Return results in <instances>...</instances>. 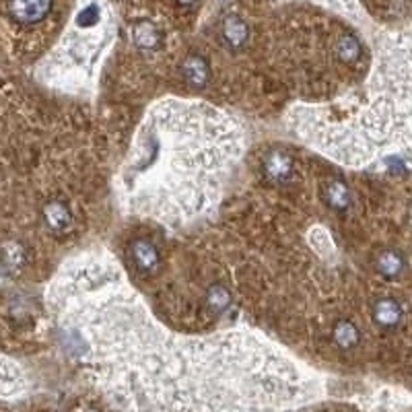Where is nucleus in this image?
<instances>
[{"mask_svg":"<svg viewBox=\"0 0 412 412\" xmlns=\"http://www.w3.org/2000/svg\"><path fill=\"white\" fill-rule=\"evenodd\" d=\"M181 78L190 89L202 91L208 87L210 80V64L202 54H190L180 66Z\"/></svg>","mask_w":412,"mask_h":412,"instance_id":"nucleus-4","label":"nucleus"},{"mask_svg":"<svg viewBox=\"0 0 412 412\" xmlns=\"http://www.w3.org/2000/svg\"><path fill=\"white\" fill-rule=\"evenodd\" d=\"M324 198H326V205L330 208H334L336 212H342L351 206L353 194H351V188L342 180H330L326 183Z\"/></svg>","mask_w":412,"mask_h":412,"instance_id":"nucleus-11","label":"nucleus"},{"mask_svg":"<svg viewBox=\"0 0 412 412\" xmlns=\"http://www.w3.org/2000/svg\"><path fill=\"white\" fill-rule=\"evenodd\" d=\"M264 174L274 183H286L293 178V157L286 151H272L264 159Z\"/></svg>","mask_w":412,"mask_h":412,"instance_id":"nucleus-7","label":"nucleus"},{"mask_svg":"<svg viewBox=\"0 0 412 412\" xmlns=\"http://www.w3.org/2000/svg\"><path fill=\"white\" fill-rule=\"evenodd\" d=\"M130 40H132V44L138 50L153 52L161 44V31H159V27L154 25L153 21L140 19V21L132 23V27H130Z\"/></svg>","mask_w":412,"mask_h":412,"instance_id":"nucleus-8","label":"nucleus"},{"mask_svg":"<svg viewBox=\"0 0 412 412\" xmlns=\"http://www.w3.org/2000/svg\"><path fill=\"white\" fill-rule=\"evenodd\" d=\"M334 52L338 60H340V64H344V66H357L363 60V46L353 33L338 35Z\"/></svg>","mask_w":412,"mask_h":412,"instance_id":"nucleus-9","label":"nucleus"},{"mask_svg":"<svg viewBox=\"0 0 412 412\" xmlns=\"http://www.w3.org/2000/svg\"><path fill=\"white\" fill-rule=\"evenodd\" d=\"M375 268L386 281H394L404 272V256L398 250H392V248L382 250L375 256Z\"/></svg>","mask_w":412,"mask_h":412,"instance_id":"nucleus-10","label":"nucleus"},{"mask_svg":"<svg viewBox=\"0 0 412 412\" xmlns=\"http://www.w3.org/2000/svg\"><path fill=\"white\" fill-rule=\"evenodd\" d=\"M44 221L48 225V229L56 235H64L75 227V214L73 208L66 202L60 200H52L44 208Z\"/></svg>","mask_w":412,"mask_h":412,"instance_id":"nucleus-6","label":"nucleus"},{"mask_svg":"<svg viewBox=\"0 0 412 412\" xmlns=\"http://www.w3.org/2000/svg\"><path fill=\"white\" fill-rule=\"evenodd\" d=\"M4 11L13 23L35 27L44 23L54 11V0H4Z\"/></svg>","mask_w":412,"mask_h":412,"instance_id":"nucleus-1","label":"nucleus"},{"mask_svg":"<svg viewBox=\"0 0 412 412\" xmlns=\"http://www.w3.org/2000/svg\"><path fill=\"white\" fill-rule=\"evenodd\" d=\"M176 2H178L180 6H192V4H196L198 0H176Z\"/></svg>","mask_w":412,"mask_h":412,"instance_id":"nucleus-12","label":"nucleus"},{"mask_svg":"<svg viewBox=\"0 0 412 412\" xmlns=\"http://www.w3.org/2000/svg\"><path fill=\"white\" fill-rule=\"evenodd\" d=\"M128 258L132 268L140 272L143 277H149L159 270L161 264V252L151 237H136L128 246Z\"/></svg>","mask_w":412,"mask_h":412,"instance_id":"nucleus-2","label":"nucleus"},{"mask_svg":"<svg viewBox=\"0 0 412 412\" xmlns=\"http://www.w3.org/2000/svg\"><path fill=\"white\" fill-rule=\"evenodd\" d=\"M332 340L338 351L353 353L363 342V330L353 317H340L332 328Z\"/></svg>","mask_w":412,"mask_h":412,"instance_id":"nucleus-5","label":"nucleus"},{"mask_svg":"<svg viewBox=\"0 0 412 412\" xmlns=\"http://www.w3.org/2000/svg\"><path fill=\"white\" fill-rule=\"evenodd\" d=\"M219 37L227 50H241L250 40V25L239 15H227L219 23Z\"/></svg>","mask_w":412,"mask_h":412,"instance_id":"nucleus-3","label":"nucleus"}]
</instances>
